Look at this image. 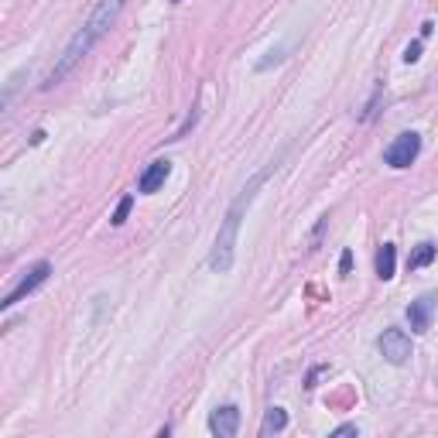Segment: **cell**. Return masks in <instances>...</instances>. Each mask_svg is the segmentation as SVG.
<instances>
[{
    "instance_id": "cell-5",
    "label": "cell",
    "mask_w": 438,
    "mask_h": 438,
    "mask_svg": "<svg viewBox=\"0 0 438 438\" xmlns=\"http://www.w3.org/2000/svg\"><path fill=\"white\" fill-rule=\"evenodd\" d=\"M377 346H380L383 360L394 363V366H400V363L411 360V339H407V332H404V329H387Z\"/></svg>"
},
{
    "instance_id": "cell-12",
    "label": "cell",
    "mask_w": 438,
    "mask_h": 438,
    "mask_svg": "<svg viewBox=\"0 0 438 438\" xmlns=\"http://www.w3.org/2000/svg\"><path fill=\"white\" fill-rule=\"evenodd\" d=\"M131 206H133V199H131V195H127V199H120V206H116V212H114V219H110V223H114V226H120V223L127 219Z\"/></svg>"
},
{
    "instance_id": "cell-15",
    "label": "cell",
    "mask_w": 438,
    "mask_h": 438,
    "mask_svg": "<svg viewBox=\"0 0 438 438\" xmlns=\"http://www.w3.org/2000/svg\"><path fill=\"white\" fill-rule=\"evenodd\" d=\"M336 435L343 438V435H360V432H356V425H343V428H336Z\"/></svg>"
},
{
    "instance_id": "cell-6",
    "label": "cell",
    "mask_w": 438,
    "mask_h": 438,
    "mask_svg": "<svg viewBox=\"0 0 438 438\" xmlns=\"http://www.w3.org/2000/svg\"><path fill=\"white\" fill-rule=\"evenodd\" d=\"M236 428H240V407L226 404V407H216L209 415V432L216 438H233Z\"/></svg>"
},
{
    "instance_id": "cell-4",
    "label": "cell",
    "mask_w": 438,
    "mask_h": 438,
    "mask_svg": "<svg viewBox=\"0 0 438 438\" xmlns=\"http://www.w3.org/2000/svg\"><path fill=\"white\" fill-rule=\"evenodd\" d=\"M418 151H421L418 133H400V137H394V144L383 151V161H387L390 168H411L415 158H418Z\"/></svg>"
},
{
    "instance_id": "cell-2",
    "label": "cell",
    "mask_w": 438,
    "mask_h": 438,
    "mask_svg": "<svg viewBox=\"0 0 438 438\" xmlns=\"http://www.w3.org/2000/svg\"><path fill=\"white\" fill-rule=\"evenodd\" d=\"M270 172H274V161L267 165L264 172H257L253 178H250L247 185L240 189V195L233 199V206L226 209V219H223V226H219V233H216V243H212V253H209L212 274H226L229 267H233V253H236V240H240V223H243L250 202L257 199V189L267 182V175Z\"/></svg>"
},
{
    "instance_id": "cell-3",
    "label": "cell",
    "mask_w": 438,
    "mask_h": 438,
    "mask_svg": "<svg viewBox=\"0 0 438 438\" xmlns=\"http://www.w3.org/2000/svg\"><path fill=\"white\" fill-rule=\"evenodd\" d=\"M48 274H52V264H48V261H38V264H31L28 270H21L18 285H14L11 291H7V295H4L0 308H14L21 298H24V295H31V291H35V288H38L41 281L48 278Z\"/></svg>"
},
{
    "instance_id": "cell-10",
    "label": "cell",
    "mask_w": 438,
    "mask_h": 438,
    "mask_svg": "<svg viewBox=\"0 0 438 438\" xmlns=\"http://www.w3.org/2000/svg\"><path fill=\"white\" fill-rule=\"evenodd\" d=\"M288 428V411L285 407H270L264 418V435H278V432H285Z\"/></svg>"
},
{
    "instance_id": "cell-7",
    "label": "cell",
    "mask_w": 438,
    "mask_h": 438,
    "mask_svg": "<svg viewBox=\"0 0 438 438\" xmlns=\"http://www.w3.org/2000/svg\"><path fill=\"white\" fill-rule=\"evenodd\" d=\"M432 315H435V295H421L418 302L407 305V322L415 332H428L432 329Z\"/></svg>"
},
{
    "instance_id": "cell-8",
    "label": "cell",
    "mask_w": 438,
    "mask_h": 438,
    "mask_svg": "<svg viewBox=\"0 0 438 438\" xmlns=\"http://www.w3.org/2000/svg\"><path fill=\"white\" fill-rule=\"evenodd\" d=\"M168 172H172V165L168 161H151L148 165V172L141 175V182H137V189L144 192V195H151V192H158L161 185H165V178H168Z\"/></svg>"
},
{
    "instance_id": "cell-14",
    "label": "cell",
    "mask_w": 438,
    "mask_h": 438,
    "mask_svg": "<svg viewBox=\"0 0 438 438\" xmlns=\"http://www.w3.org/2000/svg\"><path fill=\"white\" fill-rule=\"evenodd\" d=\"M349 267H353V253L346 250V253H343V261H339V274H349Z\"/></svg>"
},
{
    "instance_id": "cell-11",
    "label": "cell",
    "mask_w": 438,
    "mask_h": 438,
    "mask_svg": "<svg viewBox=\"0 0 438 438\" xmlns=\"http://www.w3.org/2000/svg\"><path fill=\"white\" fill-rule=\"evenodd\" d=\"M432 261H435V247H432V243H421V247L407 257V267H411V270H421V267H428Z\"/></svg>"
},
{
    "instance_id": "cell-9",
    "label": "cell",
    "mask_w": 438,
    "mask_h": 438,
    "mask_svg": "<svg viewBox=\"0 0 438 438\" xmlns=\"http://www.w3.org/2000/svg\"><path fill=\"white\" fill-rule=\"evenodd\" d=\"M394 267H398V250H394V243H383L380 253H377V274H380L383 281H390L394 278Z\"/></svg>"
},
{
    "instance_id": "cell-13",
    "label": "cell",
    "mask_w": 438,
    "mask_h": 438,
    "mask_svg": "<svg viewBox=\"0 0 438 438\" xmlns=\"http://www.w3.org/2000/svg\"><path fill=\"white\" fill-rule=\"evenodd\" d=\"M418 58H421V41H411V45L404 48V62L411 65V62H418Z\"/></svg>"
},
{
    "instance_id": "cell-1",
    "label": "cell",
    "mask_w": 438,
    "mask_h": 438,
    "mask_svg": "<svg viewBox=\"0 0 438 438\" xmlns=\"http://www.w3.org/2000/svg\"><path fill=\"white\" fill-rule=\"evenodd\" d=\"M124 4H127V0H99V4H96L93 14H89V21L79 28L76 38L69 41V45H65V52L58 55L55 69L48 72V82H45V86H58V82L69 76V72L76 69L82 58L89 55V48H93L96 41H99L106 31H110V28H114V21L120 18V11H124Z\"/></svg>"
}]
</instances>
